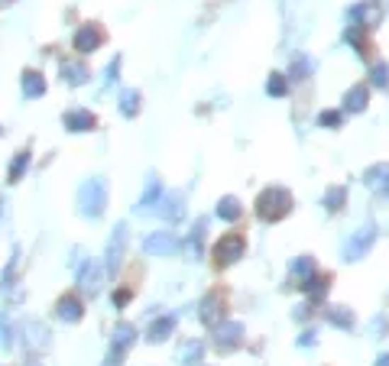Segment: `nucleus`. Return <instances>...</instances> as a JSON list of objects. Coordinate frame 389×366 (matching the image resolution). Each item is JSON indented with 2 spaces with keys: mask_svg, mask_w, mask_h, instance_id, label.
Here are the masks:
<instances>
[{
  "mask_svg": "<svg viewBox=\"0 0 389 366\" xmlns=\"http://www.w3.org/2000/svg\"><path fill=\"white\" fill-rule=\"evenodd\" d=\"M318 127L341 130V127H344V110H321V114H318Z\"/></svg>",
  "mask_w": 389,
  "mask_h": 366,
  "instance_id": "nucleus-37",
  "label": "nucleus"
},
{
  "mask_svg": "<svg viewBox=\"0 0 389 366\" xmlns=\"http://www.w3.org/2000/svg\"><path fill=\"white\" fill-rule=\"evenodd\" d=\"M117 104H120V114L127 117V120H133V117H140V110H143V94H140L137 88H123Z\"/></svg>",
  "mask_w": 389,
  "mask_h": 366,
  "instance_id": "nucleus-27",
  "label": "nucleus"
},
{
  "mask_svg": "<svg viewBox=\"0 0 389 366\" xmlns=\"http://www.w3.org/2000/svg\"><path fill=\"white\" fill-rule=\"evenodd\" d=\"M376 236H380V227L376 224H363V227H357L347 240H344L341 246V256L344 263H360L366 256V253L376 246Z\"/></svg>",
  "mask_w": 389,
  "mask_h": 366,
  "instance_id": "nucleus-4",
  "label": "nucleus"
},
{
  "mask_svg": "<svg viewBox=\"0 0 389 366\" xmlns=\"http://www.w3.org/2000/svg\"><path fill=\"white\" fill-rule=\"evenodd\" d=\"M214 347L221 353H230V350H237L240 343H244V337H247V328L240 324V321H230V318H224L221 324H214Z\"/></svg>",
  "mask_w": 389,
  "mask_h": 366,
  "instance_id": "nucleus-9",
  "label": "nucleus"
},
{
  "mask_svg": "<svg viewBox=\"0 0 389 366\" xmlns=\"http://www.w3.org/2000/svg\"><path fill=\"white\" fill-rule=\"evenodd\" d=\"M23 337H26V347H30V350H46L49 347V328L46 324H43V321H36V318H30V321H23Z\"/></svg>",
  "mask_w": 389,
  "mask_h": 366,
  "instance_id": "nucleus-18",
  "label": "nucleus"
},
{
  "mask_svg": "<svg viewBox=\"0 0 389 366\" xmlns=\"http://www.w3.org/2000/svg\"><path fill=\"white\" fill-rule=\"evenodd\" d=\"M214 214H218L221 221H227V224H237L247 214V207L237 195H224V198H218V205H214Z\"/></svg>",
  "mask_w": 389,
  "mask_h": 366,
  "instance_id": "nucleus-22",
  "label": "nucleus"
},
{
  "mask_svg": "<svg viewBox=\"0 0 389 366\" xmlns=\"http://www.w3.org/2000/svg\"><path fill=\"white\" fill-rule=\"evenodd\" d=\"M111 302H114L117 311H123V308L133 302V289L130 285H120V289H114V295H111Z\"/></svg>",
  "mask_w": 389,
  "mask_h": 366,
  "instance_id": "nucleus-38",
  "label": "nucleus"
},
{
  "mask_svg": "<svg viewBox=\"0 0 389 366\" xmlns=\"http://www.w3.org/2000/svg\"><path fill=\"white\" fill-rule=\"evenodd\" d=\"M59 75H62V81L69 84V88H81V84H88V81H91V69H88L84 62H75V59L62 62Z\"/></svg>",
  "mask_w": 389,
  "mask_h": 366,
  "instance_id": "nucleus-19",
  "label": "nucleus"
},
{
  "mask_svg": "<svg viewBox=\"0 0 389 366\" xmlns=\"http://www.w3.org/2000/svg\"><path fill=\"white\" fill-rule=\"evenodd\" d=\"M325 321L337 331H354V324H357V318H354V311L347 305H328L325 308Z\"/></svg>",
  "mask_w": 389,
  "mask_h": 366,
  "instance_id": "nucleus-26",
  "label": "nucleus"
},
{
  "mask_svg": "<svg viewBox=\"0 0 389 366\" xmlns=\"http://www.w3.org/2000/svg\"><path fill=\"white\" fill-rule=\"evenodd\" d=\"M127 240H130V227L120 221L111 230V240H107V246H104V260H101L104 263V273L111 275V279H117L123 260H127Z\"/></svg>",
  "mask_w": 389,
  "mask_h": 366,
  "instance_id": "nucleus-5",
  "label": "nucleus"
},
{
  "mask_svg": "<svg viewBox=\"0 0 389 366\" xmlns=\"http://www.w3.org/2000/svg\"><path fill=\"white\" fill-rule=\"evenodd\" d=\"M341 110L344 114H363L366 104H370V88L366 84H351L347 91H344V101H341Z\"/></svg>",
  "mask_w": 389,
  "mask_h": 366,
  "instance_id": "nucleus-17",
  "label": "nucleus"
},
{
  "mask_svg": "<svg viewBox=\"0 0 389 366\" xmlns=\"http://www.w3.org/2000/svg\"><path fill=\"white\" fill-rule=\"evenodd\" d=\"M16 331H13V324H10V318H7V311H0V350H13V341H16Z\"/></svg>",
  "mask_w": 389,
  "mask_h": 366,
  "instance_id": "nucleus-35",
  "label": "nucleus"
},
{
  "mask_svg": "<svg viewBox=\"0 0 389 366\" xmlns=\"http://www.w3.org/2000/svg\"><path fill=\"white\" fill-rule=\"evenodd\" d=\"M162 195H166V188H162L159 176H156V172H150V178H146V188H143V195H140V201H137V211H140V214H143V211H153V207L159 205Z\"/></svg>",
  "mask_w": 389,
  "mask_h": 366,
  "instance_id": "nucleus-21",
  "label": "nucleus"
},
{
  "mask_svg": "<svg viewBox=\"0 0 389 366\" xmlns=\"http://www.w3.org/2000/svg\"><path fill=\"white\" fill-rule=\"evenodd\" d=\"M370 334H373V337L386 334V318H373V321H370Z\"/></svg>",
  "mask_w": 389,
  "mask_h": 366,
  "instance_id": "nucleus-41",
  "label": "nucleus"
},
{
  "mask_svg": "<svg viewBox=\"0 0 389 366\" xmlns=\"http://www.w3.org/2000/svg\"><path fill=\"white\" fill-rule=\"evenodd\" d=\"M140 250H143L146 256H176V253H182V240H179V234H172V230H153V234L143 236Z\"/></svg>",
  "mask_w": 389,
  "mask_h": 366,
  "instance_id": "nucleus-7",
  "label": "nucleus"
},
{
  "mask_svg": "<svg viewBox=\"0 0 389 366\" xmlns=\"http://www.w3.org/2000/svg\"><path fill=\"white\" fill-rule=\"evenodd\" d=\"M205 360V341H185L182 343V350H179V363L182 366H195V363H201Z\"/></svg>",
  "mask_w": 389,
  "mask_h": 366,
  "instance_id": "nucleus-31",
  "label": "nucleus"
},
{
  "mask_svg": "<svg viewBox=\"0 0 389 366\" xmlns=\"http://www.w3.org/2000/svg\"><path fill=\"white\" fill-rule=\"evenodd\" d=\"M247 256V234L244 230H227L221 234V240L211 246V260L218 269H227L234 263H240Z\"/></svg>",
  "mask_w": 389,
  "mask_h": 366,
  "instance_id": "nucleus-3",
  "label": "nucleus"
},
{
  "mask_svg": "<svg viewBox=\"0 0 389 366\" xmlns=\"http://www.w3.org/2000/svg\"><path fill=\"white\" fill-rule=\"evenodd\" d=\"M347 23L354 26H363V30H373L380 23V7H376V0H360L347 10Z\"/></svg>",
  "mask_w": 389,
  "mask_h": 366,
  "instance_id": "nucleus-13",
  "label": "nucleus"
},
{
  "mask_svg": "<svg viewBox=\"0 0 389 366\" xmlns=\"http://www.w3.org/2000/svg\"><path fill=\"white\" fill-rule=\"evenodd\" d=\"M315 273H318V263H315V256H308V253H302V256L289 260V279H292V285H295V289H302V285H305Z\"/></svg>",
  "mask_w": 389,
  "mask_h": 366,
  "instance_id": "nucleus-15",
  "label": "nucleus"
},
{
  "mask_svg": "<svg viewBox=\"0 0 389 366\" xmlns=\"http://www.w3.org/2000/svg\"><path fill=\"white\" fill-rule=\"evenodd\" d=\"M137 324H130V321H117L114 328V337H111V343H114V350H130L133 343H137Z\"/></svg>",
  "mask_w": 389,
  "mask_h": 366,
  "instance_id": "nucleus-28",
  "label": "nucleus"
},
{
  "mask_svg": "<svg viewBox=\"0 0 389 366\" xmlns=\"http://www.w3.org/2000/svg\"><path fill=\"white\" fill-rule=\"evenodd\" d=\"M62 127L69 133H91L98 127V117L88 110V107H75L69 114H62Z\"/></svg>",
  "mask_w": 389,
  "mask_h": 366,
  "instance_id": "nucleus-14",
  "label": "nucleus"
},
{
  "mask_svg": "<svg viewBox=\"0 0 389 366\" xmlns=\"http://www.w3.org/2000/svg\"><path fill=\"white\" fill-rule=\"evenodd\" d=\"M370 84H373V88H389V69H386V62H373V65H370Z\"/></svg>",
  "mask_w": 389,
  "mask_h": 366,
  "instance_id": "nucleus-36",
  "label": "nucleus"
},
{
  "mask_svg": "<svg viewBox=\"0 0 389 366\" xmlns=\"http://www.w3.org/2000/svg\"><path fill=\"white\" fill-rule=\"evenodd\" d=\"M107 273H104V263L101 260H81L75 269V285L84 298H98L101 295V285H104Z\"/></svg>",
  "mask_w": 389,
  "mask_h": 366,
  "instance_id": "nucleus-6",
  "label": "nucleus"
},
{
  "mask_svg": "<svg viewBox=\"0 0 389 366\" xmlns=\"http://www.w3.org/2000/svg\"><path fill=\"white\" fill-rule=\"evenodd\" d=\"M224 318H227V314H224L221 292H208V295L198 302V321L201 324H208V328H214V324H221Z\"/></svg>",
  "mask_w": 389,
  "mask_h": 366,
  "instance_id": "nucleus-12",
  "label": "nucleus"
},
{
  "mask_svg": "<svg viewBox=\"0 0 389 366\" xmlns=\"http://www.w3.org/2000/svg\"><path fill=\"white\" fill-rule=\"evenodd\" d=\"M344 205H347V188H344V185H331V188L321 195V207L331 214H337Z\"/></svg>",
  "mask_w": 389,
  "mask_h": 366,
  "instance_id": "nucleus-32",
  "label": "nucleus"
},
{
  "mask_svg": "<svg viewBox=\"0 0 389 366\" xmlns=\"http://www.w3.org/2000/svg\"><path fill=\"white\" fill-rule=\"evenodd\" d=\"M172 334H176V314H159V318L146 328V341L150 343H166Z\"/></svg>",
  "mask_w": 389,
  "mask_h": 366,
  "instance_id": "nucleus-23",
  "label": "nucleus"
},
{
  "mask_svg": "<svg viewBox=\"0 0 389 366\" xmlns=\"http://www.w3.org/2000/svg\"><path fill=\"white\" fill-rule=\"evenodd\" d=\"M266 94L269 98H286V94H289V75L273 72V75L266 78Z\"/></svg>",
  "mask_w": 389,
  "mask_h": 366,
  "instance_id": "nucleus-34",
  "label": "nucleus"
},
{
  "mask_svg": "<svg viewBox=\"0 0 389 366\" xmlns=\"http://www.w3.org/2000/svg\"><path fill=\"white\" fill-rule=\"evenodd\" d=\"M107 198H111V185H107L104 176H91L84 178L78 185V195H75V205H78V214L84 221H101L107 211Z\"/></svg>",
  "mask_w": 389,
  "mask_h": 366,
  "instance_id": "nucleus-1",
  "label": "nucleus"
},
{
  "mask_svg": "<svg viewBox=\"0 0 389 366\" xmlns=\"http://www.w3.org/2000/svg\"><path fill=\"white\" fill-rule=\"evenodd\" d=\"M315 72V59L308 52H298L292 55V69H289V81H305V78H312Z\"/></svg>",
  "mask_w": 389,
  "mask_h": 366,
  "instance_id": "nucleus-30",
  "label": "nucleus"
},
{
  "mask_svg": "<svg viewBox=\"0 0 389 366\" xmlns=\"http://www.w3.org/2000/svg\"><path fill=\"white\" fill-rule=\"evenodd\" d=\"M315 343H318V331H302V334H298V347H305V350H312Z\"/></svg>",
  "mask_w": 389,
  "mask_h": 366,
  "instance_id": "nucleus-40",
  "label": "nucleus"
},
{
  "mask_svg": "<svg viewBox=\"0 0 389 366\" xmlns=\"http://www.w3.org/2000/svg\"><path fill=\"white\" fill-rule=\"evenodd\" d=\"M373 366H389V353H383V357H376Z\"/></svg>",
  "mask_w": 389,
  "mask_h": 366,
  "instance_id": "nucleus-44",
  "label": "nucleus"
},
{
  "mask_svg": "<svg viewBox=\"0 0 389 366\" xmlns=\"http://www.w3.org/2000/svg\"><path fill=\"white\" fill-rule=\"evenodd\" d=\"M156 214H159L162 221H169V227L179 224L185 217V195L182 191H166L159 198V205H156Z\"/></svg>",
  "mask_w": 389,
  "mask_h": 366,
  "instance_id": "nucleus-11",
  "label": "nucleus"
},
{
  "mask_svg": "<svg viewBox=\"0 0 389 366\" xmlns=\"http://www.w3.org/2000/svg\"><path fill=\"white\" fill-rule=\"evenodd\" d=\"M26 366H43V363H26Z\"/></svg>",
  "mask_w": 389,
  "mask_h": 366,
  "instance_id": "nucleus-46",
  "label": "nucleus"
},
{
  "mask_svg": "<svg viewBox=\"0 0 389 366\" xmlns=\"http://www.w3.org/2000/svg\"><path fill=\"white\" fill-rule=\"evenodd\" d=\"M0 214H4V198H0Z\"/></svg>",
  "mask_w": 389,
  "mask_h": 366,
  "instance_id": "nucleus-45",
  "label": "nucleus"
},
{
  "mask_svg": "<svg viewBox=\"0 0 389 366\" xmlns=\"http://www.w3.org/2000/svg\"><path fill=\"white\" fill-rule=\"evenodd\" d=\"M16 266H20V246L13 250L7 269H4V285H0V295H4V298H10V295H13V289H16Z\"/></svg>",
  "mask_w": 389,
  "mask_h": 366,
  "instance_id": "nucleus-33",
  "label": "nucleus"
},
{
  "mask_svg": "<svg viewBox=\"0 0 389 366\" xmlns=\"http://www.w3.org/2000/svg\"><path fill=\"white\" fill-rule=\"evenodd\" d=\"M0 133H4V127H0Z\"/></svg>",
  "mask_w": 389,
  "mask_h": 366,
  "instance_id": "nucleus-47",
  "label": "nucleus"
},
{
  "mask_svg": "<svg viewBox=\"0 0 389 366\" xmlns=\"http://www.w3.org/2000/svg\"><path fill=\"white\" fill-rule=\"evenodd\" d=\"M30 162H33V153H30V149H20V153L10 159V166H7V182L10 185L20 182V178L30 172Z\"/></svg>",
  "mask_w": 389,
  "mask_h": 366,
  "instance_id": "nucleus-29",
  "label": "nucleus"
},
{
  "mask_svg": "<svg viewBox=\"0 0 389 366\" xmlns=\"http://www.w3.org/2000/svg\"><path fill=\"white\" fill-rule=\"evenodd\" d=\"M55 318H59L62 324H78V321L84 318V302L78 295H62L59 302H55Z\"/></svg>",
  "mask_w": 389,
  "mask_h": 366,
  "instance_id": "nucleus-16",
  "label": "nucleus"
},
{
  "mask_svg": "<svg viewBox=\"0 0 389 366\" xmlns=\"http://www.w3.org/2000/svg\"><path fill=\"white\" fill-rule=\"evenodd\" d=\"M205 236H208V217H198L195 227H191L188 240L182 244V253L188 263H201L205 260Z\"/></svg>",
  "mask_w": 389,
  "mask_h": 366,
  "instance_id": "nucleus-10",
  "label": "nucleus"
},
{
  "mask_svg": "<svg viewBox=\"0 0 389 366\" xmlns=\"http://www.w3.org/2000/svg\"><path fill=\"white\" fill-rule=\"evenodd\" d=\"M363 185L370 191H376V195H386L389 198V162H376V166H370L363 172Z\"/></svg>",
  "mask_w": 389,
  "mask_h": 366,
  "instance_id": "nucleus-20",
  "label": "nucleus"
},
{
  "mask_svg": "<svg viewBox=\"0 0 389 366\" xmlns=\"http://www.w3.org/2000/svg\"><path fill=\"white\" fill-rule=\"evenodd\" d=\"M20 88H23V98L26 101H36L46 94V75L36 69H26L23 78H20Z\"/></svg>",
  "mask_w": 389,
  "mask_h": 366,
  "instance_id": "nucleus-25",
  "label": "nucleus"
},
{
  "mask_svg": "<svg viewBox=\"0 0 389 366\" xmlns=\"http://www.w3.org/2000/svg\"><path fill=\"white\" fill-rule=\"evenodd\" d=\"M302 292L308 295V302H312V305H321V302L328 298V292H331V275L328 273H315L312 279L302 285Z\"/></svg>",
  "mask_w": 389,
  "mask_h": 366,
  "instance_id": "nucleus-24",
  "label": "nucleus"
},
{
  "mask_svg": "<svg viewBox=\"0 0 389 366\" xmlns=\"http://www.w3.org/2000/svg\"><path fill=\"white\" fill-rule=\"evenodd\" d=\"M120 65H123L120 55H117V59H111V65H107V72H104V88H111V84L120 78Z\"/></svg>",
  "mask_w": 389,
  "mask_h": 366,
  "instance_id": "nucleus-39",
  "label": "nucleus"
},
{
  "mask_svg": "<svg viewBox=\"0 0 389 366\" xmlns=\"http://www.w3.org/2000/svg\"><path fill=\"white\" fill-rule=\"evenodd\" d=\"M308 314H312V302H305V305H295V311H292V318H295V321H305Z\"/></svg>",
  "mask_w": 389,
  "mask_h": 366,
  "instance_id": "nucleus-42",
  "label": "nucleus"
},
{
  "mask_svg": "<svg viewBox=\"0 0 389 366\" xmlns=\"http://www.w3.org/2000/svg\"><path fill=\"white\" fill-rule=\"evenodd\" d=\"M253 207H256V217L263 224H279L292 214L295 198H292V191L283 188V185H269V188H263L256 195V205Z\"/></svg>",
  "mask_w": 389,
  "mask_h": 366,
  "instance_id": "nucleus-2",
  "label": "nucleus"
},
{
  "mask_svg": "<svg viewBox=\"0 0 389 366\" xmlns=\"http://www.w3.org/2000/svg\"><path fill=\"white\" fill-rule=\"evenodd\" d=\"M120 360H123V350H114V347H111V353H107L104 366H123V363H120Z\"/></svg>",
  "mask_w": 389,
  "mask_h": 366,
  "instance_id": "nucleus-43",
  "label": "nucleus"
},
{
  "mask_svg": "<svg viewBox=\"0 0 389 366\" xmlns=\"http://www.w3.org/2000/svg\"><path fill=\"white\" fill-rule=\"evenodd\" d=\"M104 42H107V33H104V26L101 23H81L75 30V36H72V49H75L78 55L98 52Z\"/></svg>",
  "mask_w": 389,
  "mask_h": 366,
  "instance_id": "nucleus-8",
  "label": "nucleus"
}]
</instances>
